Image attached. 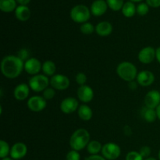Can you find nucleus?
<instances>
[{"label":"nucleus","instance_id":"37","mask_svg":"<svg viewBox=\"0 0 160 160\" xmlns=\"http://www.w3.org/2000/svg\"><path fill=\"white\" fill-rule=\"evenodd\" d=\"M85 160H106L102 156L100 155H90L85 158Z\"/></svg>","mask_w":160,"mask_h":160},{"label":"nucleus","instance_id":"40","mask_svg":"<svg viewBox=\"0 0 160 160\" xmlns=\"http://www.w3.org/2000/svg\"><path fill=\"white\" fill-rule=\"evenodd\" d=\"M156 113H157V117L158 119L160 120V105L159 106H158L157 108H156Z\"/></svg>","mask_w":160,"mask_h":160},{"label":"nucleus","instance_id":"8","mask_svg":"<svg viewBox=\"0 0 160 160\" xmlns=\"http://www.w3.org/2000/svg\"><path fill=\"white\" fill-rule=\"evenodd\" d=\"M27 106L31 112H39L45 109L47 101L42 97V95H34L28 98Z\"/></svg>","mask_w":160,"mask_h":160},{"label":"nucleus","instance_id":"6","mask_svg":"<svg viewBox=\"0 0 160 160\" xmlns=\"http://www.w3.org/2000/svg\"><path fill=\"white\" fill-rule=\"evenodd\" d=\"M121 155L120 147L114 142H108L102 146V156L106 160H116Z\"/></svg>","mask_w":160,"mask_h":160},{"label":"nucleus","instance_id":"9","mask_svg":"<svg viewBox=\"0 0 160 160\" xmlns=\"http://www.w3.org/2000/svg\"><path fill=\"white\" fill-rule=\"evenodd\" d=\"M156 49L152 46H147L142 48L138 55L139 62L143 64H150L156 59Z\"/></svg>","mask_w":160,"mask_h":160},{"label":"nucleus","instance_id":"15","mask_svg":"<svg viewBox=\"0 0 160 160\" xmlns=\"http://www.w3.org/2000/svg\"><path fill=\"white\" fill-rule=\"evenodd\" d=\"M28 153V147L23 142H17L13 144L10 149V157L14 160H18L25 157Z\"/></svg>","mask_w":160,"mask_h":160},{"label":"nucleus","instance_id":"24","mask_svg":"<svg viewBox=\"0 0 160 160\" xmlns=\"http://www.w3.org/2000/svg\"><path fill=\"white\" fill-rule=\"evenodd\" d=\"M122 12L124 17L130 18V17H134V14L137 12V7L133 2H128L123 5V8H122Z\"/></svg>","mask_w":160,"mask_h":160},{"label":"nucleus","instance_id":"3","mask_svg":"<svg viewBox=\"0 0 160 160\" xmlns=\"http://www.w3.org/2000/svg\"><path fill=\"white\" fill-rule=\"evenodd\" d=\"M116 71L119 78L128 83L136 80L138 73L135 65L128 61H123L119 63Z\"/></svg>","mask_w":160,"mask_h":160},{"label":"nucleus","instance_id":"26","mask_svg":"<svg viewBox=\"0 0 160 160\" xmlns=\"http://www.w3.org/2000/svg\"><path fill=\"white\" fill-rule=\"evenodd\" d=\"M10 149L11 147L4 140H0V158L3 159V158L8 157L9 154H10Z\"/></svg>","mask_w":160,"mask_h":160},{"label":"nucleus","instance_id":"18","mask_svg":"<svg viewBox=\"0 0 160 160\" xmlns=\"http://www.w3.org/2000/svg\"><path fill=\"white\" fill-rule=\"evenodd\" d=\"M95 32L100 37H108L112 32V25L108 21H102L95 26Z\"/></svg>","mask_w":160,"mask_h":160},{"label":"nucleus","instance_id":"1","mask_svg":"<svg viewBox=\"0 0 160 160\" xmlns=\"http://www.w3.org/2000/svg\"><path fill=\"white\" fill-rule=\"evenodd\" d=\"M24 70V61L18 56L8 55L1 62V72L5 78L8 79H15L18 78Z\"/></svg>","mask_w":160,"mask_h":160},{"label":"nucleus","instance_id":"27","mask_svg":"<svg viewBox=\"0 0 160 160\" xmlns=\"http://www.w3.org/2000/svg\"><path fill=\"white\" fill-rule=\"evenodd\" d=\"M108 6L113 11H119L123 6V0H106Z\"/></svg>","mask_w":160,"mask_h":160},{"label":"nucleus","instance_id":"38","mask_svg":"<svg viewBox=\"0 0 160 160\" xmlns=\"http://www.w3.org/2000/svg\"><path fill=\"white\" fill-rule=\"evenodd\" d=\"M156 59L157 62L160 64V46L156 49Z\"/></svg>","mask_w":160,"mask_h":160},{"label":"nucleus","instance_id":"36","mask_svg":"<svg viewBox=\"0 0 160 160\" xmlns=\"http://www.w3.org/2000/svg\"><path fill=\"white\" fill-rule=\"evenodd\" d=\"M146 2L148 6L153 8H158L160 6V0H146Z\"/></svg>","mask_w":160,"mask_h":160},{"label":"nucleus","instance_id":"12","mask_svg":"<svg viewBox=\"0 0 160 160\" xmlns=\"http://www.w3.org/2000/svg\"><path fill=\"white\" fill-rule=\"evenodd\" d=\"M42 63L37 58L31 57L24 62V70L31 76L38 74L42 70Z\"/></svg>","mask_w":160,"mask_h":160},{"label":"nucleus","instance_id":"20","mask_svg":"<svg viewBox=\"0 0 160 160\" xmlns=\"http://www.w3.org/2000/svg\"><path fill=\"white\" fill-rule=\"evenodd\" d=\"M15 15L17 20L20 21H27L31 17V10L27 6H19L16 9Z\"/></svg>","mask_w":160,"mask_h":160},{"label":"nucleus","instance_id":"25","mask_svg":"<svg viewBox=\"0 0 160 160\" xmlns=\"http://www.w3.org/2000/svg\"><path fill=\"white\" fill-rule=\"evenodd\" d=\"M143 118L148 123H153V122L156 121V119H158L156 110L145 107L143 112Z\"/></svg>","mask_w":160,"mask_h":160},{"label":"nucleus","instance_id":"7","mask_svg":"<svg viewBox=\"0 0 160 160\" xmlns=\"http://www.w3.org/2000/svg\"><path fill=\"white\" fill-rule=\"evenodd\" d=\"M70 85V81L66 75L56 73L50 78V86L56 90H67Z\"/></svg>","mask_w":160,"mask_h":160},{"label":"nucleus","instance_id":"43","mask_svg":"<svg viewBox=\"0 0 160 160\" xmlns=\"http://www.w3.org/2000/svg\"><path fill=\"white\" fill-rule=\"evenodd\" d=\"M158 159H159V160H160V149L159 151V153H158Z\"/></svg>","mask_w":160,"mask_h":160},{"label":"nucleus","instance_id":"30","mask_svg":"<svg viewBox=\"0 0 160 160\" xmlns=\"http://www.w3.org/2000/svg\"><path fill=\"white\" fill-rule=\"evenodd\" d=\"M88 78L86 76V74L84 73H82V72H79L76 74L75 76V81L76 82L79 84L80 86L85 85L86 82H87Z\"/></svg>","mask_w":160,"mask_h":160},{"label":"nucleus","instance_id":"29","mask_svg":"<svg viewBox=\"0 0 160 160\" xmlns=\"http://www.w3.org/2000/svg\"><path fill=\"white\" fill-rule=\"evenodd\" d=\"M55 96H56V89L52 87H48L42 92V97L46 101L53 99Z\"/></svg>","mask_w":160,"mask_h":160},{"label":"nucleus","instance_id":"17","mask_svg":"<svg viewBox=\"0 0 160 160\" xmlns=\"http://www.w3.org/2000/svg\"><path fill=\"white\" fill-rule=\"evenodd\" d=\"M108 5L104 0H95L91 6V12L95 17H100L106 13Z\"/></svg>","mask_w":160,"mask_h":160},{"label":"nucleus","instance_id":"28","mask_svg":"<svg viewBox=\"0 0 160 160\" xmlns=\"http://www.w3.org/2000/svg\"><path fill=\"white\" fill-rule=\"evenodd\" d=\"M80 31L82 34L89 35V34H92L94 31H95V27H94L92 23H89V22H86V23H82L81 25Z\"/></svg>","mask_w":160,"mask_h":160},{"label":"nucleus","instance_id":"23","mask_svg":"<svg viewBox=\"0 0 160 160\" xmlns=\"http://www.w3.org/2000/svg\"><path fill=\"white\" fill-rule=\"evenodd\" d=\"M17 9L15 0H0V9L4 12H12Z\"/></svg>","mask_w":160,"mask_h":160},{"label":"nucleus","instance_id":"32","mask_svg":"<svg viewBox=\"0 0 160 160\" xmlns=\"http://www.w3.org/2000/svg\"><path fill=\"white\" fill-rule=\"evenodd\" d=\"M126 160H144L139 152L131 151L127 154Z\"/></svg>","mask_w":160,"mask_h":160},{"label":"nucleus","instance_id":"31","mask_svg":"<svg viewBox=\"0 0 160 160\" xmlns=\"http://www.w3.org/2000/svg\"><path fill=\"white\" fill-rule=\"evenodd\" d=\"M149 11V7L147 3H140L137 6V12L140 16H145Z\"/></svg>","mask_w":160,"mask_h":160},{"label":"nucleus","instance_id":"41","mask_svg":"<svg viewBox=\"0 0 160 160\" xmlns=\"http://www.w3.org/2000/svg\"><path fill=\"white\" fill-rule=\"evenodd\" d=\"M144 160H158V159H156V158H154V157H148V158H147V159H145Z\"/></svg>","mask_w":160,"mask_h":160},{"label":"nucleus","instance_id":"5","mask_svg":"<svg viewBox=\"0 0 160 160\" xmlns=\"http://www.w3.org/2000/svg\"><path fill=\"white\" fill-rule=\"evenodd\" d=\"M91 12L88 8L84 5H78L70 11V17L74 22L78 23H84L90 19Z\"/></svg>","mask_w":160,"mask_h":160},{"label":"nucleus","instance_id":"42","mask_svg":"<svg viewBox=\"0 0 160 160\" xmlns=\"http://www.w3.org/2000/svg\"><path fill=\"white\" fill-rule=\"evenodd\" d=\"M2 160H14V159H12L11 157H6V158H3V159H2Z\"/></svg>","mask_w":160,"mask_h":160},{"label":"nucleus","instance_id":"13","mask_svg":"<svg viewBox=\"0 0 160 160\" xmlns=\"http://www.w3.org/2000/svg\"><path fill=\"white\" fill-rule=\"evenodd\" d=\"M77 95L78 99L85 104L92 101L94 98V91L90 86L85 84L78 88L77 91Z\"/></svg>","mask_w":160,"mask_h":160},{"label":"nucleus","instance_id":"11","mask_svg":"<svg viewBox=\"0 0 160 160\" xmlns=\"http://www.w3.org/2000/svg\"><path fill=\"white\" fill-rule=\"evenodd\" d=\"M144 103L146 108L156 109L160 105V92L158 90H151L145 95Z\"/></svg>","mask_w":160,"mask_h":160},{"label":"nucleus","instance_id":"4","mask_svg":"<svg viewBox=\"0 0 160 160\" xmlns=\"http://www.w3.org/2000/svg\"><path fill=\"white\" fill-rule=\"evenodd\" d=\"M30 88L34 92H42L45 88L49 87L50 79L45 74H37L31 76L28 81Z\"/></svg>","mask_w":160,"mask_h":160},{"label":"nucleus","instance_id":"2","mask_svg":"<svg viewBox=\"0 0 160 160\" xmlns=\"http://www.w3.org/2000/svg\"><path fill=\"white\" fill-rule=\"evenodd\" d=\"M90 142V134L88 131L84 128H79L73 131L70 138V146L75 151L80 152L87 148Z\"/></svg>","mask_w":160,"mask_h":160},{"label":"nucleus","instance_id":"33","mask_svg":"<svg viewBox=\"0 0 160 160\" xmlns=\"http://www.w3.org/2000/svg\"><path fill=\"white\" fill-rule=\"evenodd\" d=\"M66 160H81V155L79 152L72 149L66 156Z\"/></svg>","mask_w":160,"mask_h":160},{"label":"nucleus","instance_id":"34","mask_svg":"<svg viewBox=\"0 0 160 160\" xmlns=\"http://www.w3.org/2000/svg\"><path fill=\"white\" fill-rule=\"evenodd\" d=\"M139 153H140L141 156H142L144 159H147V158L150 157V155H151L152 153L151 148H150L149 146H147V145L142 146V148H140Z\"/></svg>","mask_w":160,"mask_h":160},{"label":"nucleus","instance_id":"44","mask_svg":"<svg viewBox=\"0 0 160 160\" xmlns=\"http://www.w3.org/2000/svg\"><path fill=\"white\" fill-rule=\"evenodd\" d=\"M131 2H141L142 1V0H131Z\"/></svg>","mask_w":160,"mask_h":160},{"label":"nucleus","instance_id":"14","mask_svg":"<svg viewBox=\"0 0 160 160\" xmlns=\"http://www.w3.org/2000/svg\"><path fill=\"white\" fill-rule=\"evenodd\" d=\"M155 75L150 70H142L138 73L136 81L142 87H148L154 83Z\"/></svg>","mask_w":160,"mask_h":160},{"label":"nucleus","instance_id":"21","mask_svg":"<svg viewBox=\"0 0 160 160\" xmlns=\"http://www.w3.org/2000/svg\"><path fill=\"white\" fill-rule=\"evenodd\" d=\"M42 70L44 74L47 77H52L56 74V65L53 61L45 60L42 63Z\"/></svg>","mask_w":160,"mask_h":160},{"label":"nucleus","instance_id":"22","mask_svg":"<svg viewBox=\"0 0 160 160\" xmlns=\"http://www.w3.org/2000/svg\"><path fill=\"white\" fill-rule=\"evenodd\" d=\"M102 146L101 142L98 141L93 140L90 141L87 146V152L90 155H98L99 152H102Z\"/></svg>","mask_w":160,"mask_h":160},{"label":"nucleus","instance_id":"19","mask_svg":"<svg viewBox=\"0 0 160 160\" xmlns=\"http://www.w3.org/2000/svg\"><path fill=\"white\" fill-rule=\"evenodd\" d=\"M78 114L79 118L84 121H89L93 117L92 109H91L90 106L86 104H82L79 106V108L78 109Z\"/></svg>","mask_w":160,"mask_h":160},{"label":"nucleus","instance_id":"10","mask_svg":"<svg viewBox=\"0 0 160 160\" xmlns=\"http://www.w3.org/2000/svg\"><path fill=\"white\" fill-rule=\"evenodd\" d=\"M61 112L65 114H71L78 110L79 108V102L78 99L73 97H67L65 98L60 103Z\"/></svg>","mask_w":160,"mask_h":160},{"label":"nucleus","instance_id":"16","mask_svg":"<svg viewBox=\"0 0 160 160\" xmlns=\"http://www.w3.org/2000/svg\"><path fill=\"white\" fill-rule=\"evenodd\" d=\"M29 85L25 83L17 84L13 90V96L17 101H24L28 98L30 94Z\"/></svg>","mask_w":160,"mask_h":160},{"label":"nucleus","instance_id":"35","mask_svg":"<svg viewBox=\"0 0 160 160\" xmlns=\"http://www.w3.org/2000/svg\"><path fill=\"white\" fill-rule=\"evenodd\" d=\"M17 56H18L22 60L24 61V62L29 59V58H28L29 52H28V51L26 49V48H22V49L18 52V55H17Z\"/></svg>","mask_w":160,"mask_h":160},{"label":"nucleus","instance_id":"39","mask_svg":"<svg viewBox=\"0 0 160 160\" xmlns=\"http://www.w3.org/2000/svg\"><path fill=\"white\" fill-rule=\"evenodd\" d=\"M30 2L31 0H17V2H18L20 6H27Z\"/></svg>","mask_w":160,"mask_h":160}]
</instances>
